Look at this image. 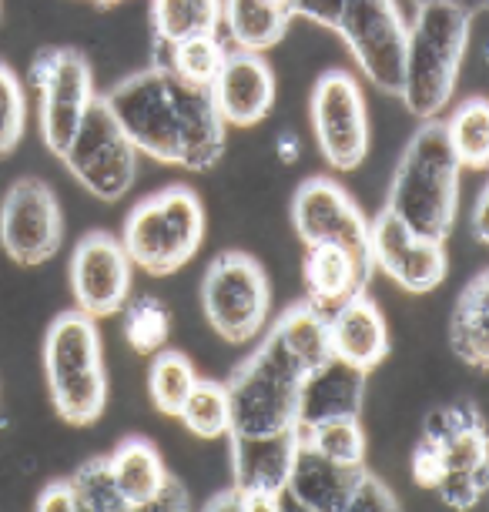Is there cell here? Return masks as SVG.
I'll list each match as a JSON object with an SVG mask.
<instances>
[{
	"instance_id": "6da1fadb",
	"label": "cell",
	"mask_w": 489,
	"mask_h": 512,
	"mask_svg": "<svg viewBox=\"0 0 489 512\" xmlns=\"http://www.w3.org/2000/svg\"><path fill=\"white\" fill-rule=\"evenodd\" d=\"M134 151L185 171H212L225 154L228 128L212 91L188 84L168 64L145 67L104 94Z\"/></svg>"
},
{
	"instance_id": "7a4b0ae2",
	"label": "cell",
	"mask_w": 489,
	"mask_h": 512,
	"mask_svg": "<svg viewBox=\"0 0 489 512\" xmlns=\"http://www.w3.org/2000/svg\"><path fill=\"white\" fill-rule=\"evenodd\" d=\"M459 175L463 168L446 141L443 121H423L392 175L386 211H392L412 235L446 241L459 218Z\"/></svg>"
},
{
	"instance_id": "3957f363",
	"label": "cell",
	"mask_w": 489,
	"mask_h": 512,
	"mask_svg": "<svg viewBox=\"0 0 489 512\" xmlns=\"http://www.w3.org/2000/svg\"><path fill=\"white\" fill-rule=\"evenodd\" d=\"M473 11L459 4H416L406 37V64H402V104L423 121L439 118L459 84L469 47Z\"/></svg>"
},
{
	"instance_id": "277c9868",
	"label": "cell",
	"mask_w": 489,
	"mask_h": 512,
	"mask_svg": "<svg viewBox=\"0 0 489 512\" xmlns=\"http://www.w3.org/2000/svg\"><path fill=\"white\" fill-rule=\"evenodd\" d=\"M44 372L54 412L67 425H94L108 405V372L101 355L98 318L81 308L61 312L44 338Z\"/></svg>"
},
{
	"instance_id": "5b68a950",
	"label": "cell",
	"mask_w": 489,
	"mask_h": 512,
	"mask_svg": "<svg viewBox=\"0 0 489 512\" xmlns=\"http://www.w3.org/2000/svg\"><path fill=\"white\" fill-rule=\"evenodd\" d=\"M205 238V205L188 185H168L145 195L128 211L121 245L134 268L165 278L198 255Z\"/></svg>"
},
{
	"instance_id": "8992f818",
	"label": "cell",
	"mask_w": 489,
	"mask_h": 512,
	"mask_svg": "<svg viewBox=\"0 0 489 512\" xmlns=\"http://www.w3.org/2000/svg\"><path fill=\"white\" fill-rule=\"evenodd\" d=\"M305 375L295 369L272 338L265 342L228 375V405H232V429L235 436H275L285 429H299V385Z\"/></svg>"
},
{
	"instance_id": "52a82bcc",
	"label": "cell",
	"mask_w": 489,
	"mask_h": 512,
	"mask_svg": "<svg viewBox=\"0 0 489 512\" xmlns=\"http://www.w3.org/2000/svg\"><path fill=\"white\" fill-rule=\"evenodd\" d=\"M201 308L208 325L228 345H248L265 332L272 285L265 268L248 251L215 255L201 278Z\"/></svg>"
},
{
	"instance_id": "ba28073f",
	"label": "cell",
	"mask_w": 489,
	"mask_h": 512,
	"mask_svg": "<svg viewBox=\"0 0 489 512\" xmlns=\"http://www.w3.org/2000/svg\"><path fill=\"white\" fill-rule=\"evenodd\" d=\"M27 84L37 94V121L51 154L67 151L88 114L94 94L91 64L74 47H47L27 67Z\"/></svg>"
},
{
	"instance_id": "9c48e42d",
	"label": "cell",
	"mask_w": 489,
	"mask_h": 512,
	"mask_svg": "<svg viewBox=\"0 0 489 512\" xmlns=\"http://www.w3.org/2000/svg\"><path fill=\"white\" fill-rule=\"evenodd\" d=\"M61 161L101 201H121L131 191L134 175H138V151L128 141V134L121 131L118 118L111 114L104 98L91 101Z\"/></svg>"
},
{
	"instance_id": "30bf717a",
	"label": "cell",
	"mask_w": 489,
	"mask_h": 512,
	"mask_svg": "<svg viewBox=\"0 0 489 512\" xmlns=\"http://www.w3.org/2000/svg\"><path fill=\"white\" fill-rule=\"evenodd\" d=\"M332 31L342 37L352 61L379 91L399 94L409 37L399 0H345Z\"/></svg>"
},
{
	"instance_id": "8fae6325",
	"label": "cell",
	"mask_w": 489,
	"mask_h": 512,
	"mask_svg": "<svg viewBox=\"0 0 489 512\" xmlns=\"http://www.w3.org/2000/svg\"><path fill=\"white\" fill-rule=\"evenodd\" d=\"M309 118L322 158L335 171H356L369 154V111L356 74L329 67L319 74L309 101Z\"/></svg>"
},
{
	"instance_id": "7c38bea8",
	"label": "cell",
	"mask_w": 489,
	"mask_h": 512,
	"mask_svg": "<svg viewBox=\"0 0 489 512\" xmlns=\"http://www.w3.org/2000/svg\"><path fill=\"white\" fill-rule=\"evenodd\" d=\"M64 215L54 188L41 178H17L0 201V245L17 265H44L61 251Z\"/></svg>"
},
{
	"instance_id": "4fadbf2b",
	"label": "cell",
	"mask_w": 489,
	"mask_h": 512,
	"mask_svg": "<svg viewBox=\"0 0 489 512\" xmlns=\"http://www.w3.org/2000/svg\"><path fill=\"white\" fill-rule=\"evenodd\" d=\"M292 225L302 245L332 241V245L349 248L356 258L372 265L369 218L362 215V208L352 201V195L335 178L312 175L295 188Z\"/></svg>"
},
{
	"instance_id": "5bb4252c",
	"label": "cell",
	"mask_w": 489,
	"mask_h": 512,
	"mask_svg": "<svg viewBox=\"0 0 489 512\" xmlns=\"http://www.w3.org/2000/svg\"><path fill=\"white\" fill-rule=\"evenodd\" d=\"M134 265L121 238L111 231H88L71 255V292L84 315L111 318L131 298Z\"/></svg>"
},
{
	"instance_id": "9a60e30c",
	"label": "cell",
	"mask_w": 489,
	"mask_h": 512,
	"mask_svg": "<svg viewBox=\"0 0 489 512\" xmlns=\"http://www.w3.org/2000/svg\"><path fill=\"white\" fill-rule=\"evenodd\" d=\"M369 251L372 265L386 272L399 288H406L409 295H426L446 282V241L412 235L386 208L369 221Z\"/></svg>"
},
{
	"instance_id": "2e32d148",
	"label": "cell",
	"mask_w": 489,
	"mask_h": 512,
	"mask_svg": "<svg viewBox=\"0 0 489 512\" xmlns=\"http://www.w3.org/2000/svg\"><path fill=\"white\" fill-rule=\"evenodd\" d=\"M212 101L222 114L225 128H255L272 114L275 104V71L265 54L228 51L222 71L212 88Z\"/></svg>"
},
{
	"instance_id": "e0dca14e",
	"label": "cell",
	"mask_w": 489,
	"mask_h": 512,
	"mask_svg": "<svg viewBox=\"0 0 489 512\" xmlns=\"http://www.w3.org/2000/svg\"><path fill=\"white\" fill-rule=\"evenodd\" d=\"M332 355L345 365L372 372L389 355V322L372 295L356 292L329 312Z\"/></svg>"
},
{
	"instance_id": "ac0fdd59",
	"label": "cell",
	"mask_w": 489,
	"mask_h": 512,
	"mask_svg": "<svg viewBox=\"0 0 489 512\" xmlns=\"http://www.w3.org/2000/svg\"><path fill=\"white\" fill-rule=\"evenodd\" d=\"M228 439H232L235 489L285 499L295 449H299V429H285L275 432V436H258V439L228 432Z\"/></svg>"
},
{
	"instance_id": "d6986e66",
	"label": "cell",
	"mask_w": 489,
	"mask_h": 512,
	"mask_svg": "<svg viewBox=\"0 0 489 512\" xmlns=\"http://www.w3.org/2000/svg\"><path fill=\"white\" fill-rule=\"evenodd\" d=\"M366 375L356 365L329 359L319 369H312L299 385V412L295 425L329 422V419H359L362 399H366Z\"/></svg>"
},
{
	"instance_id": "ffe728a7",
	"label": "cell",
	"mask_w": 489,
	"mask_h": 512,
	"mask_svg": "<svg viewBox=\"0 0 489 512\" xmlns=\"http://www.w3.org/2000/svg\"><path fill=\"white\" fill-rule=\"evenodd\" d=\"M362 469L366 466H339V462L319 456L312 446H305L302 432H299V449H295V462H292V476H289L285 496H292V502L299 509L345 512Z\"/></svg>"
},
{
	"instance_id": "44dd1931",
	"label": "cell",
	"mask_w": 489,
	"mask_h": 512,
	"mask_svg": "<svg viewBox=\"0 0 489 512\" xmlns=\"http://www.w3.org/2000/svg\"><path fill=\"white\" fill-rule=\"evenodd\" d=\"M376 265L362 262L349 248L332 245V241H319V245H305L302 258V278L309 302L319 308H335L349 295L366 292L372 282Z\"/></svg>"
},
{
	"instance_id": "7402d4cb",
	"label": "cell",
	"mask_w": 489,
	"mask_h": 512,
	"mask_svg": "<svg viewBox=\"0 0 489 512\" xmlns=\"http://www.w3.org/2000/svg\"><path fill=\"white\" fill-rule=\"evenodd\" d=\"M268 338L292 359V365L302 375L319 369L332 355V335H329V308H319L315 302H299L285 308L278 322L268 328Z\"/></svg>"
},
{
	"instance_id": "603a6c76",
	"label": "cell",
	"mask_w": 489,
	"mask_h": 512,
	"mask_svg": "<svg viewBox=\"0 0 489 512\" xmlns=\"http://www.w3.org/2000/svg\"><path fill=\"white\" fill-rule=\"evenodd\" d=\"M108 462H111V472H114V482H118L124 506L151 509V502H155V496L168 479V469H165V462H161L158 449L151 446L148 439L131 436L118 442V449L111 452Z\"/></svg>"
},
{
	"instance_id": "cb8c5ba5",
	"label": "cell",
	"mask_w": 489,
	"mask_h": 512,
	"mask_svg": "<svg viewBox=\"0 0 489 512\" xmlns=\"http://www.w3.org/2000/svg\"><path fill=\"white\" fill-rule=\"evenodd\" d=\"M222 21L238 51L265 54L289 34L292 11L278 0H222Z\"/></svg>"
},
{
	"instance_id": "d4e9b609",
	"label": "cell",
	"mask_w": 489,
	"mask_h": 512,
	"mask_svg": "<svg viewBox=\"0 0 489 512\" xmlns=\"http://www.w3.org/2000/svg\"><path fill=\"white\" fill-rule=\"evenodd\" d=\"M449 345L473 369H489V275L479 272L459 292L449 318Z\"/></svg>"
},
{
	"instance_id": "484cf974",
	"label": "cell",
	"mask_w": 489,
	"mask_h": 512,
	"mask_svg": "<svg viewBox=\"0 0 489 512\" xmlns=\"http://www.w3.org/2000/svg\"><path fill=\"white\" fill-rule=\"evenodd\" d=\"M151 27L168 47L198 34H218L222 0H151Z\"/></svg>"
},
{
	"instance_id": "4316f807",
	"label": "cell",
	"mask_w": 489,
	"mask_h": 512,
	"mask_svg": "<svg viewBox=\"0 0 489 512\" xmlns=\"http://www.w3.org/2000/svg\"><path fill=\"white\" fill-rule=\"evenodd\" d=\"M446 141L453 148L459 168L486 171L489 164V101L469 98L453 111V118L443 121Z\"/></svg>"
},
{
	"instance_id": "83f0119b",
	"label": "cell",
	"mask_w": 489,
	"mask_h": 512,
	"mask_svg": "<svg viewBox=\"0 0 489 512\" xmlns=\"http://www.w3.org/2000/svg\"><path fill=\"white\" fill-rule=\"evenodd\" d=\"M198 382V372L195 365L185 352H175V349H161L151 355V369H148V392H151V402L161 415L168 419H178L181 415V405H185L188 392L195 389Z\"/></svg>"
},
{
	"instance_id": "f1b7e54d",
	"label": "cell",
	"mask_w": 489,
	"mask_h": 512,
	"mask_svg": "<svg viewBox=\"0 0 489 512\" xmlns=\"http://www.w3.org/2000/svg\"><path fill=\"white\" fill-rule=\"evenodd\" d=\"M181 422L191 436L198 439H222L232 429V405H228L225 382L198 379L195 389L188 392L185 405H181Z\"/></svg>"
},
{
	"instance_id": "f546056e",
	"label": "cell",
	"mask_w": 489,
	"mask_h": 512,
	"mask_svg": "<svg viewBox=\"0 0 489 512\" xmlns=\"http://www.w3.org/2000/svg\"><path fill=\"white\" fill-rule=\"evenodd\" d=\"M121 315H124V338H128V345L138 355H155L168 345L171 312L158 295L128 298Z\"/></svg>"
},
{
	"instance_id": "4dcf8cb0",
	"label": "cell",
	"mask_w": 489,
	"mask_h": 512,
	"mask_svg": "<svg viewBox=\"0 0 489 512\" xmlns=\"http://www.w3.org/2000/svg\"><path fill=\"white\" fill-rule=\"evenodd\" d=\"M302 442L339 466H366V432L359 419H329L305 425Z\"/></svg>"
},
{
	"instance_id": "1f68e13d",
	"label": "cell",
	"mask_w": 489,
	"mask_h": 512,
	"mask_svg": "<svg viewBox=\"0 0 489 512\" xmlns=\"http://www.w3.org/2000/svg\"><path fill=\"white\" fill-rule=\"evenodd\" d=\"M168 51H171V61H168L171 71H175L181 81L198 84V88H212L228 57V47L218 34L188 37V41H181V44H171Z\"/></svg>"
},
{
	"instance_id": "d6a6232c",
	"label": "cell",
	"mask_w": 489,
	"mask_h": 512,
	"mask_svg": "<svg viewBox=\"0 0 489 512\" xmlns=\"http://www.w3.org/2000/svg\"><path fill=\"white\" fill-rule=\"evenodd\" d=\"M71 489H74V496H78V509H84V512H121V509H128L121 499V492H118V482H114L108 456L81 462L78 472L71 476Z\"/></svg>"
},
{
	"instance_id": "836d02e7",
	"label": "cell",
	"mask_w": 489,
	"mask_h": 512,
	"mask_svg": "<svg viewBox=\"0 0 489 512\" xmlns=\"http://www.w3.org/2000/svg\"><path fill=\"white\" fill-rule=\"evenodd\" d=\"M24 124H27L24 84L11 67L0 61V158L21 144Z\"/></svg>"
},
{
	"instance_id": "e575fe53",
	"label": "cell",
	"mask_w": 489,
	"mask_h": 512,
	"mask_svg": "<svg viewBox=\"0 0 489 512\" xmlns=\"http://www.w3.org/2000/svg\"><path fill=\"white\" fill-rule=\"evenodd\" d=\"M439 456H443L446 472H469L483 466L486 459V429L479 425H466V429H453L439 442Z\"/></svg>"
},
{
	"instance_id": "d590c367",
	"label": "cell",
	"mask_w": 489,
	"mask_h": 512,
	"mask_svg": "<svg viewBox=\"0 0 489 512\" xmlns=\"http://www.w3.org/2000/svg\"><path fill=\"white\" fill-rule=\"evenodd\" d=\"M489 489V462L469 469V472H446L443 482L436 486V492L443 496L446 506L453 509H476L483 506Z\"/></svg>"
},
{
	"instance_id": "8d00e7d4",
	"label": "cell",
	"mask_w": 489,
	"mask_h": 512,
	"mask_svg": "<svg viewBox=\"0 0 489 512\" xmlns=\"http://www.w3.org/2000/svg\"><path fill=\"white\" fill-rule=\"evenodd\" d=\"M369 509H399V499L396 492H392L386 482L376 479L372 472L362 469V476L356 482V489H352V499H349V512H369Z\"/></svg>"
},
{
	"instance_id": "74e56055",
	"label": "cell",
	"mask_w": 489,
	"mask_h": 512,
	"mask_svg": "<svg viewBox=\"0 0 489 512\" xmlns=\"http://www.w3.org/2000/svg\"><path fill=\"white\" fill-rule=\"evenodd\" d=\"M412 479H416L419 489H436L439 482H443L446 476V466H443V456H439V446H433V442L419 439L416 452H412Z\"/></svg>"
},
{
	"instance_id": "f35d334b",
	"label": "cell",
	"mask_w": 489,
	"mask_h": 512,
	"mask_svg": "<svg viewBox=\"0 0 489 512\" xmlns=\"http://www.w3.org/2000/svg\"><path fill=\"white\" fill-rule=\"evenodd\" d=\"M342 7L345 0H289L292 17H305V21H315L322 27H335Z\"/></svg>"
},
{
	"instance_id": "ab89813d",
	"label": "cell",
	"mask_w": 489,
	"mask_h": 512,
	"mask_svg": "<svg viewBox=\"0 0 489 512\" xmlns=\"http://www.w3.org/2000/svg\"><path fill=\"white\" fill-rule=\"evenodd\" d=\"M37 509H41V512H71V509H78V496H74V489H71V479H61V482L44 486V492L37 496Z\"/></svg>"
},
{
	"instance_id": "60d3db41",
	"label": "cell",
	"mask_w": 489,
	"mask_h": 512,
	"mask_svg": "<svg viewBox=\"0 0 489 512\" xmlns=\"http://www.w3.org/2000/svg\"><path fill=\"white\" fill-rule=\"evenodd\" d=\"M151 509H188V492L171 472H168L165 486H161V492L155 496V502H151Z\"/></svg>"
},
{
	"instance_id": "b9f144b4",
	"label": "cell",
	"mask_w": 489,
	"mask_h": 512,
	"mask_svg": "<svg viewBox=\"0 0 489 512\" xmlns=\"http://www.w3.org/2000/svg\"><path fill=\"white\" fill-rule=\"evenodd\" d=\"M486 188L476 195V205H473V235L479 245H486V238H489V231H486Z\"/></svg>"
},
{
	"instance_id": "7bdbcfd3",
	"label": "cell",
	"mask_w": 489,
	"mask_h": 512,
	"mask_svg": "<svg viewBox=\"0 0 489 512\" xmlns=\"http://www.w3.org/2000/svg\"><path fill=\"white\" fill-rule=\"evenodd\" d=\"M275 151H278V161L282 164H295L299 161V154H302V144L295 134H282V138L275 141Z\"/></svg>"
},
{
	"instance_id": "ee69618b",
	"label": "cell",
	"mask_w": 489,
	"mask_h": 512,
	"mask_svg": "<svg viewBox=\"0 0 489 512\" xmlns=\"http://www.w3.org/2000/svg\"><path fill=\"white\" fill-rule=\"evenodd\" d=\"M205 509H238V489H225V492H218V496H212L205 502Z\"/></svg>"
},
{
	"instance_id": "f6af8a7d",
	"label": "cell",
	"mask_w": 489,
	"mask_h": 512,
	"mask_svg": "<svg viewBox=\"0 0 489 512\" xmlns=\"http://www.w3.org/2000/svg\"><path fill=\"white\" fill-rule=\"evenodd\" d=\"M416 4H459V7H466V11H483L486 7V0H416Z\"/></svg>"
},
{
	"instance_id": "bcb514c9",
	"label": "cell",
	"mask_w": 489,
	"mask_h": 512,
	"mask_svg": "<svg viewBox=\"0 0 489 512\" xmlns=\"http://www.w3.org/2000/svg\"><path fill=\"white\" fill-rule=\"evenodd\" d=\"M94 4H118V0H94Z\"/></svg>"
},
{
	"instance_id": "7dc6e473",
	"label": "cell",
	"mask_w": 489,
	"mask_h": 512,
	"mask_svg": "<svg viewBox=\"0 0 489 512\" xmlns=\"http://www.w3.org/2000/svg\"><path fill=\"white\" fill-rule=\"evenodd\" d=\"M278 4H285V7H289V0H278Z\"/></svg>"
}]
</instances>
